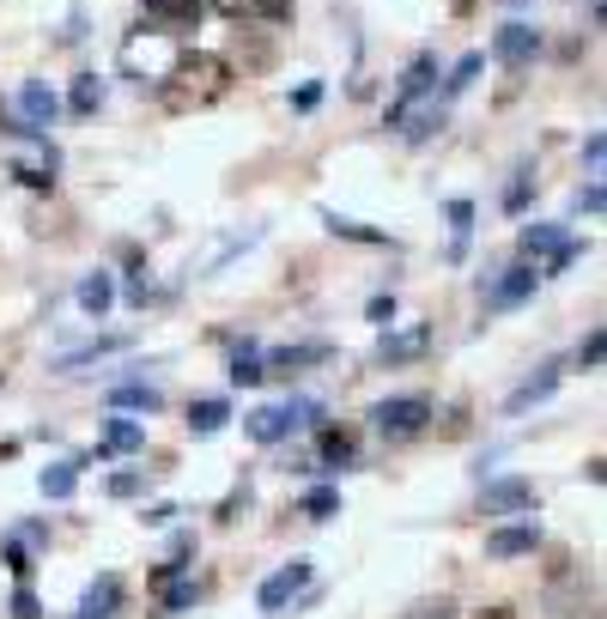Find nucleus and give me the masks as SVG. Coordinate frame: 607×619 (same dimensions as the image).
Masks as SVG:
<instances>
[{"instance_id":"obj_1","label":"nucleus","mask_w":607,"mask_h":619,"mask_svg":"<svg viewBox=\"0 0 607 619\" xmlns=\"http://www.w3.org/2000/svg\"><path fill=\"white\" fill-rule=\"evenodd\" d=\"M225 92H231V61H225V55H207V49H183L171 67V80L159 85L171 116H195V110L219 104Z\"/></svg>"},{"instance_id":"obj_2","label":"nucleus","mask_w":607,"mask_h":619,"mask_svg":"<svg viewBox=\"0 0 607 619\" xmlns=\"http://www.w3.org/2000/svg\"><path fill=\"white\" fill-rule=\"evenodd\" d=\"M176 37L171 31H134L128 43H122V73H128V80H140V85H164L171 80V67H176Z\"/></svg>"},{"instance_id":"obj_3","label":"nucleus","mask_w":607,"mask_h":619,"mask_svg":"<svg viewBox=\"0 0 607 619\" xmlns=\"http://www.w3.org/2000/svg\"><path fill=\"white\" fill-rule=\"evenodd\" d=\"M370 425L389 437V444H401V437H420L425 425H432V401L425 396H389L370 408Z\"/></svg>"},{"instance_id":"obj_4","label":"nucleus","mask_w":607,"mask_h":619,"mask_svg":"<svg viewBox=\"0 0 607 619\" xmlns=\"http://www.w3.org/2000/svg\"><path fill=\"white\" fill-rule=\"evenodd\" d=\"M535 286H541V274H535L528 262H516V267H504L499 279H486V286H480V303L499 317V310H516V303H523Z\"/></svg>"},{"instance_id":"obj_5","label":"nucleus","mask_w":607,"mask_h":619,"mask_svg":"<svg viewBox=\"0 0 607 619\" xmlns=\"http://www.w3.org/2000/svg\"><path fill=\"white\" fill-rule=\"evenodd\" d=\"M523 511H535V486L528 480H486L480 486V516H523Z\"/></svg>"},{"instance_id":"obj_6","label":"nucleus","mask_w":607,"mask_h":619,"mask_svg":"<svg viewBox=\"0 0 607 619\" xmlns=\"http://www.w3.org/2000/svg\"><path fill=\"white\" fill-rule=\"evenodd\" d=\"M432 80H437V55H413V67L401 73V92H396V104H389V128H401V122H408V110L420 104L425 92H432Z\"/></svg>"},{"instance_id":"obj_7","label":"nucleus","mask_w":607,"mask_h":619,"mask_svg":"<svg viewBox=\"0 0 607 619\" xmlns=\"http://www.w3.org/2000/svg\"><path fill=\"white\" fill-rule=\"evenodd\" d=\"M425 353H432V329H425V322H408V329L377 341V365H413V358H425Z\"/></svg>"},{"instance_id":"obj_8","label":"nucleus","mask_w":607,"mask_h":619,"mask_svg":"<svg viewBox=\"0 0 607 619\" xmlns=\"http://www.w3.org/2000/svg\"><path fill=\"white\" fill-rule=\"evenodd\" d=\"M535 49H541V31L535 25H523V19H511V25L492 37V61H504V67H523V61H535Z\"/></svg>"},{"instance_id":"obj_9","label":"nucleus","mask_w":607,"mask_h":619,"mask_svg":"<svg viewBox=\"0 0 607 619\" xmlns=\"http://www.w3.org/2000/svg\"><path fill=\"white\" fill-rule=\"evenodd\" d=\"M535 547H541L535 516H528V523H504V528H492V535H486V553L492 559H523V553H535Z\"/></svg>"},{"instance_id":"obj_10","label":"nucleus","mask_w":607,"mask_h":619,"mask_svg":"<svg viewBox=\"0 0 607 619\" xmlns=\"http://www.w3.org/2000/svg\"><path fill=\"white\" fill-rule=\"evenodd\" d=\"M304 583H310V565H304V559H291L286 571H274V577L262 583V595H255V601H262V614H279V607H286Z\"/></svg>"},{"instance_id":"obj_11","label":"nucleus","mask_w":607,"mask_h":619,"mask_svg":"<svg viewBox=\"0 0 607 619\" xmlns=\"http://www.w3.org/2000/svg\"><path fill=\"white\" fill-rule=\"evenodd\" d=\"M110 353H128V334H98V341H85V346H73V353L55 358V370H61V377H73V370L98 365V358H110Z\"/></svg>"},{"instance_id":"obj_12","label":"nucleus","mask_w":607,"mask_h":619,"mask_svg":"<svg viewBox=\"0 0 607 619\" xmlns=\"http://www.w3.org/2000/svg\"><path fill=\"white\" fill-rule=\"evenodd\" d=\"M358 461V437L346 425H322L317 437V468H353Z\"/></svg>"},{"instance_id":"obj_13","label":"nucleus","mask_w":607,"mask_h":619,"mask_svg":"<svg viewBox=\"0 0 607 619\" xmlns=\"http://www.w3.org/2000/svg\"><path fill=\"white\" fill-rule=\"evenodd\" d=\"M559 377H565V365H541V377H528L523 389H516V396L504 401V408H511V413H528L535 401H547V396H553V389H559Z\"/></svg>"},{"instance_id":"obj_14","label":"nucleus","mask_w":607,"mask_h":619,"mask_svg":"<svg viewBox=\"0 0 607 619\" xmlns=\"http://www.w3.org/2000/svg\"><path fill=\"white\" fill-rule=\"evenodd\" d=\"M110 408H122V413H159L164 396L152 389V382H116V389H110Z\"/></svg>"},{"instance_id":"obj_15","label":"nucleus","mask_w":607,"mask_h":619,"mask_svg":"<svg viewBox=\"0 0 607 619\" xmlns=\"http://www.w3.org/2000/svg\"><path fill=\"white\" fill-rule=\"evenodd\" d=\"M322 358H334V346H329V341H304V346H279V353L267 358V365L291 377V370H310V365H322Z\"/></svg>"},{"instance_id":"obj_16","label":"nucleus","mask_w":607,"mask_h":619,"mask_svg":"<svg viewBox=\"0 0 607 619\" xmlns=\"http://www.w3.org/2000/svg\"><path fill=\"white\" fill-rule=\"evenodd\" d=\"M110 303H116V279H110L104 267H98V274H85V279H80V310H85V317H98V322H104V310H110Z\"/></svg>"},{"instance_id":"obj_17","label":"nucleus","mask_w":607,"mask_h":619,"mask_svg":"<svg viewBox=\"0 0 607 619\" xmlns=\"http://www.w3.org/2000/svg\"><path fill=\"white\" fill-rule=\"evenodd\" d=\"M213 7L225 19H274V25L291 13V0H213Z\"/></svg>"},{"instance_id":"obj_18","label":"nucleus","mask_w":607,"mask_h":619,"mask_svg":"<svg viewBox=\"0 0 607 619\" xmlns=\"http://www.w3.org/2000/svg\"><path fill=\"white\" fill-rule=\"evenodd\" d=\"M140 444H146V432L134 420H110L104 437H98V456H128V449H140Z\"/></svg>"},{"instance_id":"obj_19","label":"nucleus","mask_w":607,"mask_h":619,"mask_svg":"<svg viewBox=\"0 0 607 619\" xmlns=\"http://www.w3.org/2000/svg\"><path fill=\"white\" fill-rule=\"evenodd\" d=\"M19 110H25V128H43V122H55L61 98H55L49 85H25V92H19Z\"/></svg>"},{"instance_id":"obj_20","label":"nucleus","mask_w":607,"mask_h":619,"mask_svg":"<svg viewBox=\"0 0 607 619\" xmlns=\"http://www.w3.org/2000/svg\"><path fill=\"white\" fill-rule=\"evenodd\" d=\"M250 437H255V444H279V437H291L286 408H255L250 413Z\"/></svg>"},{"instance_id":"obj_21","label":"nucleus","mask_w":607,"mask_h":619,"mask_svg":"<svg viewBox=\"0 0 607 619\" xmlns=\"http://www.w3.org/2000/svg\"><path fill=\"white\" fill-rule=\"evenodd\" d=\"M553 250H565V225H528V231H523L528 267H535V255H553Z\"/></svg>"},{"instance_id":"obj_22","label":"nucleus","mask_w":607,"mask_h":619,"mask_svg":"<svg viewBox=\"0 0 607 619\" xmlns=\"http://www.w3.org/2000/svg\"><path fill=\"white\" fill-rule=\"evenodd\" d=\"M43 498H73V486H80V461H55V468H43Z\"/></svg>"},{"instance_id":"obj_23","label":"nucleus","mask_w":607,"mask_h":619,"mask_svg":"<svg viewBox=\"0 0 607 619\" xmlns=\"http://www.w3.org/2000/svg\"><path fill=\"white\" fill-rule=\"evenodd\" d=\"M140 7H146L152 19H164V25H195L207 0H140Z\"/></svg>"},{"instance_id":"obj_24","label":"nucleus","mask_w":607,"mask_h":619,"mask_svg":"<svg viewBox=\"0 0 607 619\" xmlns=\"http://www.w3.org/2000/svg\"><path fill=\"white\" fill-rule=\"evenodd\" d=\"M122 601V583L116 577H98L92 589H85V601H80V614L85 619H110V607Z\"/></svg>"},{"instance_id":"obj_25","label":"nucleus","mask_w":607,"mask_h":619,"mask_svg":"<svg viewBox=\"0 0 607 619\" xmlns=\"http://www.w3.org/2000/svg\"><path fill=\"white\" fill-rule=\"evenodd\" d=\"M449 231H456L449 262H462V255H468V231H474V200H449Z\"/></svg>"},{"instance_id":"obj_26","label":"nucleus","mask_w":607,"mask_h":619,"mask_svg":"<svg viewBox=\"0 0 607 619\" xmlns=\"http://www.w3.org/2000/svg\"><path fill=\"white\" fill-rule=\"evenodd\" d=\"M322 225H329L334 238H353V243H389L383 231H377V225H358V219H341V213H334V207H322Z\"/></svg>"},{"instance_id":"obj_27","label":"nucleus","mask_w":607,"mask_h":619,"mask_svg":"<svg viewBox=\"0 0 607 619\" xmlns=\"http://www.w3.org/2000/svg\"><path fill=\"white\" fill-rule=\"evenodd\" d=\"M67 104H73V116H98V110H104V80H98V73H80Z\"/></svg>"},{"instance_id":"obj_28","label":"nucleus","mask_w":607,"mask_h":619,"mask_svg":"<svg viewBox=\"0 0 607 619\" xmlns=\"http://www.w3.org/2000/svg\"><path fill=\"white\" fill-rule=\"evenodd\" d=\"M225 420H231V408H225V401H195V408H188V432H195V437H213Z\"/></svg>"},{"instance_id":"obj_29","label":"nucleus","mask_w":607,"mask_h":619,"mask_svg":"<svg viewBox=\"0 0 607 619\" xmlns=\"http://www.w3.org/2000/svg\"><path fill=\"white\" fill-rule=\"evenodd\" d=\"M262 377L267 370H262V358H255V341H243L238 353H231V382H238V389H255Z\"/></svg>"},{"instance_id":"obj_30","label":"nucleus","mask_w":607,"mask_h":619,"mask_svg":"<svg viewBox=\"0 0 607 619\" xmlns=\"http://www.w3.org/2000/svg\"><path fill=\"white\" fill-rule=\"evenodd\" d=\"M334 511H341V492H334V486H317V492H304V516H310V523H329Z\"/></svg>"},{"instance_id":"obj_31","label":"nucleus","mask_w":607,"mask_h":619,"mask_svg":"<svg viewBox=\"0 0 607 619\" xmlns=\"http://www.w3.org/2000/svg\"><path fill=\"white\" fill-rule=\"evenodd\" d=\"M480 67H486V55H462V61H456V73L444 80V92H449V98H456V92H468V80H474Z\"/></svg>"},{"instance_id":"obj_32","label":"nucleus","mask_w":607,"mask_h":619,"mask_svg":"<svg viewBox=\"0 0 607 619\" xmlns=\"http://www.w3.org/2000/svg\"><path fill=\"white\" fill-rule=\"evenodd\" d=\"M528 188H535V171L523 164V171H516V183L504 188V213H523L528 207Z\"/></svg>"},{"instance_id":"obj_33","label":"nucleus","mask_w":607,"mask_h":619,"mask_svg":"<svg viewBox=\"0 0 607 619\" xmlns=\"http://www.w3.org/2000/svg\"><path fill=\"white\" fill-rule=\"evenodd\" d=\"M602 346H607V341H602V329H589V334H583V346H577V365H583V370H595V365H602Z\"/></svg>"},{"instance_id":"obj_34","label":"nucleus","mask_w":607,"mask_h":619,"mask_svg":"<svg viewBox=\"0 0 607 619\" xmlns=\"http://www.w3.org/2000/svg\"><path fill=\"white\" fill-rule=\"evenodd\" d=\"M195 583H171V589H164V607H171V614H183V607H195Z\"/></svg>"},{"instance_id":"obj_35","label":"nucleus","mask_w":607,"mask_h":619,"mask_svg":"<svg viewBox=\"0 0 607 619\" xmlns=\"http://www.w3.org/2000/svg\"><path fill=\"white\" fill-rule=\"evenodd\" d=\"M401 619H456V607L449 601H420V607H408Z\"/></svg>"},{"instance_id":"obj_36","label":"nucleus","mask_w":607,"mask_h":619,"mask_svg":"<svg viewBox=\"0 0 607 619\" xmlns=\"http://www.w3.org/2000/svg\"><path fill=\"white\" fill-rule=\"evenodd\" d=\"M13 614L19 619H43V607H37V595L25 589V583H19V595H13Z\"/></svg>"},{"instance_id":"obj_37","label":"nucleus","mask_w":607,"mask_h":619,"mask_svg":"<svg viewBox=\"0 0 607 619\" xmlns=\"http://www.w3.org/2000/svg\"><path fill=\"white\" fill-rule=\"evenodd\" d=\"M602 159H607V140H602V134H589V140H583V164L602 171Z\"/></svg>"},{"instance_id":"obj_38","label":"nucleus","mask_w":607,"mask_h":619,"mask_svg":"<svg viewBox=\"0 0 607 619\" xmlns=\"http://www.w3.org/2000/svg\"><path fill=\"white\" fill-rule=\"evenodd\" d=\"M7 559H13L19 583H25V577H31V553H25V540H7Z\"/></svg>"},{"instance_id":"obj_39","label":"nucleus","mask_w":607,"mask_h":619,"mask_svg":"<svg viewBox=\"0 0 607 619\" xmlns=\"http://www.w3.org/2000/svg\"><path fill=\"white\" fill-rule=\"evenodd\" d=\"M140 492V474H110V498H134Z\"/></svg>"},{"instance_id":"obj_40","label":"nucleus","mask_w":607,"mask_h":619,"mask_svg":"<svg viewBox=\"0 0 607 619\" xmlns=\"http://www.w3.org/2000/svg\"><path fill=\"white\" fill-rule=\"evenodd\" d=\"M577 213H602V183H583L577 188Z\"/></svg>"},{"instance_id":"obj_41","label":"nucleus","mask_w":607,"mask_h":619,"mask_svg":"<svg viewBox=\"0 0 607 619\" xmlns=\"http://www.w3.org/2000/svg\"><path fill=\"white\" fill-rule=\"evenodd\" d=\"M396 317V298H389V291H377V298H370V322H389Z\"/></svg>"},{"instance_id":"obj_42","label":"nucleus","mask_w":607,"mask_h":619,"mask_svg":"<svg viewBox=\"0 0 607 619\" xmlns=\"http://www.w3.org/2000/svg\"><path fill=\"white\" fill-rule=\"evenodd\" d=\"M176 516V504H152V511H146V528H164Z\"/></svg>"},{"instance_id":"obj_43","label":"nucleus","mask_w":607,"mask_h":619,"mask_svg":"<svg viewBox=\"0 0 607 619\" xmlns=\"http://www.w3.org/2000/svg\"><path fill=\"white\" fill-rule=\"evenodd\" d=\"M317 98H322V85H298V98H291V104H298V110H317Z\"/></svg>"},{"instance_id":"obj_44","label":"nucleus","mask_w":607,"mask_h":619,"mask_svg":"<svg viewBox=\"0 0 607 619\" xmlns=\"http://www.w3.org/2000/svg\"><path fill=\"white\" fill-rule=\"evenodd\" d=\"M474 619H516V614H511V607H480Z\"/></svg>"},{"instance_id":"obj_45","label":"nucleus","mask_w":607,"mask_h":619,"mask_svg":"<svg viewBox=\"0 0 607 619\" xmlns=\"http://www.w3.org/2000/svg\"><path fill=\"white\" fill-rule=\"evenodd\" d=\"M504 7H528V0H504Z\"/></svg>"},{"instance_id":"obj_46","label":"nucleus","mask_w":607,"mask_h":619,"mask_svg":"<svg viewBox=\"0 0 607 619\" xmlns=\"http://www.w3.org/2000/svg\"><path fill=\"white\" fill-rule=\"evenodd\" d=\"M0 134H7V116H0Z\"/></svg>"}]
</instances>
